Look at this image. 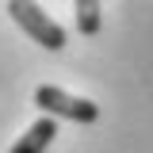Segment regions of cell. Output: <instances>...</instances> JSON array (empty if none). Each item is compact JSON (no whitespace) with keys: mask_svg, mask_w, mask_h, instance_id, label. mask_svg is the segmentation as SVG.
Instances as JSON below:
<instances>
[{"mask_svg":"<svg viewBox=\"0 0 153 153\" xmlns=\"http://www.w3.org/2000/svg\"><path fill=\"white\" fill-rule=\"evenodd\" d=\"M54 134H57V119H46V115H42L38 123L27 126V134H23L8 153H46L50 142H54Z\"/></svg>","mask_w":153,"mask_h":153,"instance_id":"3","label":"cell"},{"mask_svg":"<svg viewBox=\"0 0 153 153\" xmlns=\"http://www.w3.org/2000/svg\"><path fill=\"white\" fill-rule=\"evenodd\" d=\"M35 107L46 119H69V123H96L100 119V107L84 96H73L57 84H38L35 88Z\"/></svg>","mask_w":153,"mask_h":153,"instance_id":"1","label":"cell"},{"mask_svg":"<svg viewBox=\"0 0 153 153\" xmlns=\"http://www.w3.org/2000/svg\"><path fill=\"white\" fill-rule=\"evenodd\" d=\"M8 16L16 19V23H19L31 38H35L42 50H65V27H61V23H54V19L46 16L38 4L12 0V4H8Z\"/></svg>","mask_w":153,"mask_h":153,"instance_id":"2","label":"cell"},{"mask_svg":"<svg viewBox=\"0 0 153 153\" xmlns=\"http://www.w3.org/2000/svg\"><path fill=\"white\" fill-rule=\"evenodd\" d=\"M73 12H76V31L80 35H96L100 31V0H76Z\"/></svg>","mask_w":153,"mask_h":153,"instance_id":"4","label":"cell"}]
</instances>
